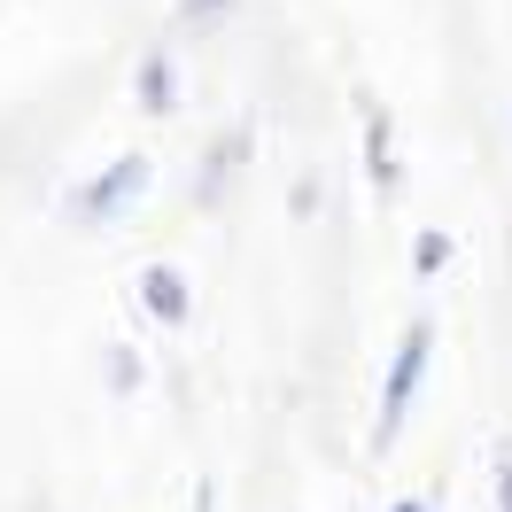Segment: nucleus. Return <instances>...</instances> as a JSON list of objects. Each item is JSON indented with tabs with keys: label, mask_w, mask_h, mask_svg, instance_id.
Segmentation results:
<instances>
[{
	"label": "nucleus",
	"mask_w": 512,
	"mask_h": 512,
	"mask_svg": "<svg viewBox=\"0 0 512 512\" xmlns=\"http://www.w3.org/2000/svg\"><path fill=\"white\" fill-rule=\"evenodd\" d=\"M427 342H435V326L419 319L412 334H404V350H396V365H388V396H381V427H373V443H388V435L404 427V404H412L419 373H427Z\"/></svg>",
	"instance_id": "obj_1"
},
{
	"label": "nucleus",
	"mask_w": 512,
	"mask_h": 512,
	"mask_svg": "<svg viewBox=\"0 0 512 512\" xmlns=\"http://www.w3.org/2000/svg\"><path fill=\"white\" fill-rule=\"evenodd\" d=\"M140 187H148V156H125L109 179H86V187L70 194V218H117Z\"/></svg>",
	"instance_id": "obj_2"
},
{
	"label": "nucleus",
	"mask_w": 512,
	"mask_h": 512,
	"mask_svg": "<svg viewBox=\"0 0 512 512\" xmlns=\"http://www.w3.org/2000/svg\"><path fill=\"white\" fill-rule=\"evenodd\" d=\"M140 303H148V311H156L163 326H187V280H179V272H171V264H148V272H140Z\"/></svg>",
	"instance_id": "obj_3"
},
{
	"label": "nucleus",
	"mask_w": 512,
	"mask_h": 512,
	"mask_svg": "<svg viewBox=\"0 0 512 512\" xmlns=\"http://www.w3.org/2000/svg\"><path fill=\"white\" fill-rule=\"evenodd\" d=\"M179 101V70H171V55H148L140 63V109H171Z\"/></svg>",
	"instance_id": "obj_4"
},
{
	"label": "nucleus",
	"mask_w": 512,
	"mask_h": 512,
	"mask_svg": "<svg viewBox=\"0 0 512 512\" xmlns=\"http://www.w3.org/2000/svg\"><path fill=\"white\" fill-rule=\"evenodd\" d=\"M505 512H512V443H505Z\"/></svg>",
	"instance_id": "obj_5"
},
{
	"label": "nucleus",
	"mask_w": 512,
	"mask_h": 512,
	"mask_svg": "<svg viewBox=\"0 0 512 512\" xmlns=\"http://www.w3.org/2000/svg\"><path fill=\"white\" fill-rule=\"evenodd\" d=\"M396 512H427V505H396Z\"/></svg>",
	"instance_id": "obj_6"
},
{
	"label": "nucleus",
	"mask_w": 512,
	"mask_h": 512,
	"mask_svg": "<svg viewBox=\"0 0 512 512\" xmlns=\"http://www.w3.org/2000/svg\"><path fill=\"white\" fill-rule=\"evenodd\" d=\"M187 8H210V0H187Z\"/></svg>",
	"instance_id": "obj_7"
}]
</instances>
